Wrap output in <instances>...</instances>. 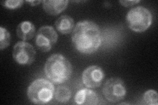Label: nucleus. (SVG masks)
Returning a JSON list of instances; mask_svg holds the SVG:
<instances>
[{
	"label": "nucleus",
	"mask_w": 158,
	"mask_h": 105,
	"mask_svg": "<svg viewBox=\"0 0 158 105\" xmlns=\"http://www.w3.org/2000/svg\"><path fill=\"white\" fill-rule=\"evenodd\" d=\"M72 43L82 54L96 52L102 44L101 31L98 25L88 20L78 22L72 33Z\"/></svg>",
	"instance_id": "obj_1"
},
{
	"label": "nucleus",
	"mask_w": 158,
	"mask_h": 105,
	"mask_svg": "<svg viewBox=\"0 0 158 105\" xmlns=\"http://www.w3.org/2000/svg\"><path fill=\"white\" fill-rule=\"evenodd\" d=\"M44 71L48 79L58 84L70 79L73 68L70 61L63 55L53 54L47 59Z\"/></svg>",
	"instance_id": "obj_2"
},
{
	"label": "nucleus",
	"mask_w": 158,
	"mask_h": 105,
	"mask_svg": "<svg viewBox=\"0 0 158 105\" xmlns=\"http://www.w3.org/2000/svg\"><path fill=\"white\" fill-rule=\"evenodd\" d=\"M55 93L54 86L46 79L39 78L32 82L28 87L27 96L35 104H46L50 102Z\"/></svg>",
	"instance_id": "obj_3"
},
{
	"label": "nucleus",
	"mask_w": 158,
	"mask_h": 105,
	"mask_svg": "<svg viewBox=\"0 0 158 105\" xmlns=\"http://www.w3.org/2000/svg\"><path fill=\"white\" fill-rule=\"evenodd\" d=\"M126 21L128 28L132 31L141 33L151 26L152 15L148 9L139 6L132 8L128 12Z\"/></svg>",
	"instance_id": "obj_4"
},
{
	"label": "nucleus",
	"mask_w": 158,
	"mask_h": 105,
	"mask_svg": "<svg viewBox=\"0 0 158 105\" xmlns=\"http://www.w3.org/2000/svg\"><path fill=\"white\" fill-rule=\"evenodd\" d=\"M102 91L107 101L113 103L124 99L127 94L125 83L119 78L109 79L103 86Z\"/></svg>",
	"instance_id": "obj_5"
},
{
	"label": "nucleus",
	"mask_w": 158,
	"mask_h": 105,
	"mask_svg": "<svg viewBox=\"0 0 158 105\" xmlns=\"http://www.w3.org/2000/svg\"><path fill=\"white\" fill-rule=\"evenodd\" d=\"M58 39V35L52 26H44L38 30L36 34L35 43L39 50L48 52L55 46Z\"/></svg>",
	"instance_id": "obj_6"
},
{
	"label": "nucleus",
	"mask_w": 158,
	"mask_h": 105,
	"mask_svg": "<svg viewBox=\"0 0 158 105\" xmlns=\"http://www.w3.org/2000/svg\"><path fill=\"white\" fill-rule=\"evenodd\" d=\"M36 53L31 44L19 42L14 46L13 57L15 61L21 65H30L34 63Z\"/></svg>",
	"instance_id": "obj_7"
},
{
	"label": "nucleus",
	"mask_w": 158,
	"mask_h": 105,
	"mask_svg": "<svg viewBox=\"0 0 158 105\" xmlns=\"http://www.w3.org/2000/svg\"><path fill=\"white\" fill-rule=\"evenodd\" d=\"M105 74L102 68L96 65L88 67L82 72L83 83L88 88L100 87L104 78Z\"/></svg>",
	"instance_id": "obj_8"
},
{
	"label": "nucleus",
	"mask_w": 158,
	"mask_h": 105,
	"mask_svg": "<svg viewBox=\"0 0 158 105\" xmlns=\"http://www.w3.org/2000/svg\"><path fill=\"white\" fill-rule=\"evenodd\" d=\"M74 100L75 103L79 105H96L99 103L98 94L87 88L78 91L76 93Z\"/></svg>",
	"instance_id": "obj_9"
},
{
	"label": "nucleus",
	"mask_w": 158,
	"mask_h": 105,
	"mask_svg": "<svg viewBox=\"0 0 158 105\" xmlns=\"http://www.w3.org/2000/svg\"><path fill=\"white\" fill-rule=\"evenodd\" d=\"M68 1L64 0H45L43 1V9L49 15H57L68 6Z\"/></svg>",
	"instance_id": "obj_10"
},
{
	"label": "nucleus",
	"mask_w": 158,
	"mask_h": 105,
	"mask_svg": "<svg viewBox=\"0 0 158 105\" xmlns=\"http://www.w3.org/2000/svg\"><path fill=\"white\" fill-rule=\"evenodd\" d=\"M36 28L33 23L26 21L20 23L17 28V36L23 40L31 39L35 35Z\"/></svg>",
	"instance_id": "obj_11"
},
{
	"label": "nucleus",
	"mask_w": 158,
	"mask_h": 105,
	"mask_svg": "<svg viewBox=\"0 0 158 105\" xmlns=\"http://www.w3.org/2000/svg\"><path fill=\"white\" fill-rule=\"evenodd\" d=\"M56 27L58 32L62 34L71 33L75 28V22L69 15H62L56 22Z\"/></svg>",
	"instance_id": "obj_12"
},
{
	"label": "nucleus",
	"mask_w": 158,
	"mask_h": 105,
	"mask_svg": "<svg viewBox=\"0 0 158 105\" xmlns=\"http://www.w3.org/2000/svg\"><path fill=\"white\" fill-rule=\"evenodd\" d=\"M55 99L56 101L60 103H66L68 102L72 96L71 89L67 86H59L55 92Z\"/></svg>",
	"instance_id": "obj_13"
},
{
	"label": "nucleus",
	"mask_w": 158,
	"mask_h": 105,
	"mask_svg": "<svg viewBox=\"0 0 158 105\" xmlns=\"http://www.w3.org/2000/svg\"><path fill=\"white\" fill-rule=\"evenodd\" d=\"M11 42V35L6 28L0 27V49L3 50L7 48Z\"/></svg>",
	"instance_id": "obj_14"
},
{
	"label": "nucleus",
	"mask_w": 158,
	"mask_h": 105,
	"mask_svg": "<svg viewBox=\"0 0 158 105\" xmlns=\"http://www.w3.org/2000/svg\"><path fill=\"white\" fill-rule=\"evenodd\" d=\"M143 99L147 104L157 105L158 104V95L157 91L154 90H148L146 91L143 96Z\"/></svg>",
	"instance_id": "obj_15"
},
{
	"label": "nucleus",
	"mask_w": 158,
	"mask_h": 105,
	"mask_svg": "<svg viewBox=\"0 0 158 105\" xmlns=\"http://www.w3.org/2000/svg\"><path fill=\"white\" fill-rule=\"evenodd\" d=\"M24 1L23 0H9V1H4L2 2V6L9 9H17L23 6Z\"/></svg>",
	"instance_id": "obj_16"
},
{
	"label": "nucleus",
	"mask_w": 158,
	"mask_h": 105,
	"mask_svg": "<svg viewBox=\"0 0 158 105\" xmlns=\"http://www.w3.org/2000/svg\"><path fill=\"white\" fill-rule=\"evenodd\" d=\"M140 1H134V0H132V1H119V3L122 5L124 7H131L132 6H135V4H137L139 3Z\"/></svg>",
	"instance_id": "obj_17"
},
{
	"label": "nucleus",
	"mask_w": 158,
	"mask_h": 105,
	"mask_svg": "<svg viewBox=\"0 0 158 105\" xmlns=\"http://www.w3.org/2000/svg\"><path fill=\"white\" fill-rule=\"evenodd\" d=\"M41 1H27V3L31 4V6H38V4L40 3Z\"/></svg>",
	"instance_id": "obj_18"
}]
</instances>
